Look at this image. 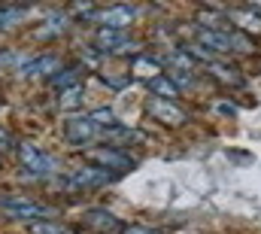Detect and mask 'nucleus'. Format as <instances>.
<instances>
[{
  "label": "nucleus",
  "mask_w": 261,
  "mask_h": 234,
  "mask_svg": "<svg viewBox=\"0 0 261 234\" xmlns=\"http://www.w3.org/2000/svg\"><path fill=\"white\" fill-rule=\"evenodd\" d=\"M219 113H228V116H234V107H228V104H219Z\"/></svg>",
  "instance_id": "b1692460"
},
{
  "label": "nucleus",
  "mask_w": 261,
  "mask_h": 234,
  "mask_svg": "<svg viewBox=\"0 0 261 234\" xmlns=\"http://www.w3.org/2000/svg\"><path fill=\"white\" fill-rule=\"evenodd\" d=\"M206 70H210V76H213L216 82H222V85H243V76H240V70H237L234 64L213 61V64H206Z\"/></svg>",
  "instance_id": "ddd939ff"
},
{
  "label": "nucleus",
  "mask_w": 261,
  "mask_h": 234,
  "mask_svg": "<svg viewBox=\"0 0 261 234\" xmlns=\"http://www.w3.org/2000/svg\"><path fill=\"white\" fill-rule=\"evenodd\" d=\"M149 91H152V98H161V101H173V98H179V88L173 85V79L164 73V76H158V79H152L149 82Z\"/></svg>",
  "instance_id": "f3484780"
},
{
  "label": "nucleus",
  "mask_w": 261,
  "mask_h": 234,
  "mask_svg": "<svg viewBox=\"0 0 261 234\" xmlns=\"http://www.w3.org/2000/svg\"><path fill=\"white\" fill-rule=\"evenodd\" d=\"M28 18V6H0V28H15Z\"/></svg>",
  "instance_id": "6ab92c4d"
},
{
  "label": "nucleus",
  "mask_w": 261,
  "mask_h": 234,
  "mask_svg": "<svg viewBox=\"0 0 261 234\" xmlns=\"http://www.w3.org/2000/svg\"><path fill=\"white\" fill-rule=\"evenodd\" d=\"M143 113L152 119V122L164 125V128H182L189 122V113L176 101H161V98H149L143 104Z\"/></svg>",
  "instance_id": "20e7f679"
},
{
  "label": "nucleus",
  "mask_w": 261,
  "mask_h": 234,
  "mask_svg": "<svg viewBox=\"0 0 261 234\" xmlns=\"http://www.w3.org/2000/svg\"><path fill=\"white\" fill-rule=\"evenodd\" d=\"M225 18L237 28V34L243 37H252V34H261V15L252 9V6H234L225 12Z\"/></svg>",
  "instance_id": "9d476101"
},
{
  "label": "nucleus",
  "mask_w": 261,
  "mask_h": 234,
  "mask_svg": "<svg viewBox=\"0 0 261 234\" xmlns=\"http://www.w3.org/2000/svg\"><path fill=\"white\" fill-rule=\"evenodd\" d=\"M116 176L107 174L103 168H94V165H85V168H76L70 176H64V189L70 192H91V189H100V185H107V182H113Z\"/></svg>",
  "instance_id": "39448f33"
},
{
  "label": "nucleus",
  "mask_w": 261,
  "mask_h": 234,
  "mask_svg": "<svg viewBox=\"0 0 261 234\" xmlns=\"http://www.w3.org/2000/svg\"><path fill=\"white\" fill-rule=\"evenodd\" d=\"M15 158H18V168L28 176H34V179H49V176L58 174V158L49 155L46 149H40L31 140L15 143Z\"/></svg>",
  "instance_id": "f257e3e1"
},
{
  "label": "nucleus",
  "mask_w": 261,
  "mask_h": 234,
  "mask_svg": "<svg viewBox=\"0 0 261 234\" xmlns=\"http://www.w3.org/2000/svg\"><path fill=\"white\" fill-rule=\"evenodd\" d=\"M122 234H164L161 228H152V225H125Z\"/></svg>",
  "instance_id": "4be33fe9"
},
{
  "label": "nucleus",
  "mask_w": 261,
  "mask_h": 234,
  "mask_svg": "<svg viewBox=\"0 0 261 234\" xmlns=\"http://www.w3.org/2000/svg\"><path fill=\"white\" fill-rule=\"evenodd\" d=\"M79 104H82V85L67 88V91H61V98H58V107L61 110H76Z\"/></svg>",
  "instance_id": "412c9836"
},
{
  "label": "nucleus",
  "mask_w": 261,
  "mask_h": 234,
  "mask_svg": "<svg viewBox=\"0 0 261 234\" xmlns=\"http://www.w3.org/2000/svg\"><path fill=\"white\" fill-rule=\"evenodd\" d=\"M137 9L128 3H113V6H103V9H94L91 21L97 28H107V31H125L130 21H134Z\"/></svg>",
  "instance_id": "423d86ee"
},
{
  "label": "nucleus",
  "mask_w": 261,
  "mask_h": 234,
  "mask_svg": "<svg viewBox=\"0 0 261 234\" xmlns=\"http://www.w3.org/2000/svg\"><path fill=\"white\" fill-rule=\"evenodd\" d=\"M79 67H61L58 73H52L49 76V88H55V91H67V88H73V85H79Z\"/></svg>",
  "instance_id": "2eb2a0df"
},
{
  "label": "nucleus",
  "mask_w": 261,
  "mask_h": 234,
  "mask_svg": "<svg viewBox=\"0 0 261 234\" xmlns=\"http://www.w3.org/2000/svg\"><path fill=\"white\" fill-rule=\"evenodd\" d=\"M0 213L6 219H15V222H46V219H55V210L40 204V201H31L24 195H3L0 198Z\"/></svg>",
  "instance_id": "f03ea898"
},
{
  "label": "nucleus",
  "mask_w": 261,
  "mask_h": 234,
  "mask_svg": "<svg viewBox=\"0 0 261 234\" xmlns=\"http://www.w3.org/2000/svg\"><path fill=\"white\" fill-rule=\"evenodd\" d=\"M164 64H167V73H192V76H195V61L189 58L186 49H173V52L164 58Z\"/></svg>",
  "instance_id": "dca6fc26"
},
{
  "label": "nucleus",
  "mask_w": 261,
  "mask_h": 234,
  "mask_svg": "<svg viewBox=\"0 0 261 234\" xmlns=\"http://www.w3.org/2000/svg\"><path fill=\"white\" fill-rule=\"evenodd\" d=\"M43 25H46V28H40V34H37V37H46V40H52V37L64 34L67 28H70V18H67V15H61V12H55V15H49Z\"/></svg>",
  "instance_id": "a211bd4d"
},
{
  "label": "nucleus",
  "mask_w": 261,
  "mask_h": 234,
  "mask_svg": "<svg viewBox=\"0 0 261 234\" xmlns=\"http://www.w3.org/2000/svg\"><path fill=\"white\" fill-rule=\"evenodd\" d=\"M103 131L91 122V116L85 113V116H67L64 122V137L73 143V146H88L94 137H100Z\"/></svg>",
  "instance_id": "0eeeda50"
},
{
  "label": "nucleus",
  "mask_w": 261,
  "mask_h": 234,
  "mask_svg": "<svg viewBox=\"0 0 261 234\" xmlns=\"http://www.w3.org/2000/svg\"><path fill=\"white\" fill-rule=\"evenodd\" d=\"M100 137H103V140H110V146H116V149H125V146H134V143L146 140V137H143V131H134V128H128V125H116V128L103 131Z\"/></svg>",
  "instance_id": "f8f14e48"
},
{
  "label": "nucleus",
  "mask_w": 261,
  "mask_h": 234,
  "mask_svg": "<svg viewBox=\"0 0 261 234\" xmlns=\"http://www.w3.org/2000/svg\"><path fill=\"white\" fill-rule=\"evenodd\" d=\"M9 146H15V143H12L9 131H3V128H0V149H9Z\"/></svg>",
  "instance_id": "5701e85b"
},
{
  "label": "nucleus",
  "mask_w": 261,
  "mask_h": 234,
  "mask_svg": "<svg viewBox=\"0 0 261 234\" xmlns=\"http://www.w3.org/2000/svg\"><path fill=\"white\" fill-rule=\"evenodd\" d=\"M82 225L91 228L97 234H122L125 231V222L113 213V210H103V207H91L82 213Z\"/></svg>",
  "instance_id": "6e6552de"
},
{
  "label": "nucleus",
  "mask_w": 261,
  "mask_h": 234,
  "mask_svg": "<svg viewBox=\"0 0 261 234\" xmlns=\"http://www.w3.org/2000/svg\"><path fill=\"white\" fill-rule=\"evenodd\" d=\"M130 76L134 79H146V85L158 76H164V61L155 58V55H137L130 64Z\"/></svg>",
  "instance_id": "9b49d317"
},
{
  "label": "nucleus",
  "mask_w": 261,
  "mask_h": 234,
  "mask_svg": "<svg viewBox=\"0 0 261 234\" xmlns=\"http://www.w3.org/2000/svg\"><path fill=\"white\" fill-rule=\"evenodd\" d=\"M94 46H97L100 52H107V55H125V52H130L137 43L130 40L125 31H107V28H97V34H94Z\"/></svg>",
  "instance_id": "1a4fd4ad"
},
{
  "label": "nucleus",
  "mask_w": 261,
  "mask_h": 234,
  "mask_svg": "<svg viewBox=\"0 0 261 234\" xmlns=\"http://www.w3.org/2000/svg\"><path fill=\"white\" fill-rule=\"evenodd\" d=\"M88 161L94 168H103L107 174L119 176V174H128L137 168V158L128 155L125 149H116V146H97V149H88Z\"/></svg>",
  "instance_id": "7ed1b4c3"
},
{
  "label": "nucleus",
  "mask_w": 261,
  "mask_h": 234,
  "mask_svg": "<svg viewBox=\"0 0 261 234\" xmlns=\"http://www.w3.org/2000/svg\"><path fill=\"white\" fill-rule=\"evenodd\" d=\"M61 70V64H58V58H52V55H40V58H31L24 67H21V73L18 76H40V73H58Z\"/></svg>",
  "instance_id": "4468645a"
},
{
  "label": "nucleus",
  "mask_w": 261,
  "mask_h": 234,
  "mask_svg": "<svg viewBox=\"0 0 261 234\" xmlns=\"http://www.w3.org/2000/svg\"><path fill=\"white\" fill-rule=\"evenodd\" d=\"M31 234H76V228H70L64 222H55V219H46V222H34Z\"/></svg>",
  "instance_id": "aec40b11"
}]
</instances>
